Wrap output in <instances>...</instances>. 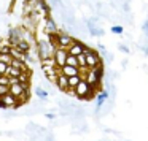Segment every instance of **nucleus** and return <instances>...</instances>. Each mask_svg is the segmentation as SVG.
I'll use <instances>...</instances> for the list:
<instances>
[{"mask_svg": "<svg viewBox=\"0 0 148 141\" xmlns=\"http://www.w3.org/2000/svg\"><path fill=\"white\" fill-rule=\"evenodd\" d=\"M84 49H86V45L78 41V40H75V41L67 48V51H69V54H72V56H80L84 52Z\"/></svg>", "mask_w": 148, "mask_h": 141, "instance_id": "obj_4", "label": "nucleus"}, {"mask_svg": "<svg viewBox=\"0 0 148 141\" xmlns=\"http://www.w3.org/2000/svg\"><path fill=\"white\" fill-rule=\"evenodd\" d=\"M65 65H72V67H78V68H80V62H78V57H77V56L69 54V56H67V60H65Z\"/></svg>", "mask_w": 148, "mask_h": 141, "instance_id": "obj_7", "label": "nucleus"}, {"mask_svg": "<svg viewBox=\"0 0 148 141\" xmlns=\"http://www.w3.org/2000/svg\"><path fill=\"white\" fill-rule=\"evenodd\" d=\"M112 32L113 33H123L124 29H123V26H119V24H115V26L112 27Z\"/></svg>", "mask_w": 148, "mask_h": 141, "instance_id": "obj_8", "label": "nucleus"}, {"mask_svg": "<svg viewBox=\"0 0 148 141\" xmlns=\"http://www.w3.org/2000/svg\"><path fill=\"white\" fill-rule=\"evenodd\" d=\"M86 26H88V32H89L91 35H94V37H102L103 33H105V32H103V29L97 27L91 19H88V21H86Z\"/></svg>", "mask_w": 148, "mask_h": 141, "instance_id": "obj_5", "label": "nucleus"}, {"mask_svg": "<svg viewBox=\"0 0 148 141\" xmlns=\"http://www.w3.org/2000/svg\"><path fill=\"white\" fill-rule=\"evenodd\" d=\"M108 97H110V94L107 92V90H102V92L97 95V111H99V109L105 105V102L108 100Z\"/></svg>", "mask_w": 148, "mask_h": 141, "instance_id": "obj_6", "label": "nucleus"}, {"mask_svg": "<svg viewBox=\"0 0 148 141\" xmlns=\"http://www.w3.org/2000/svg\"><path fill=\"white\" fill-rule=\"evenodd\" d=\"M37 94H38L40 97H46V92H45V90H42V89H38V90H37Z\"/></svg>", "mask_w": 148, "mask_h": 141, "instance_id": "obj_11", "label": "nucleus"}, {"mask_svg": "<svg viewBox=\"0 0 148 141\" xmlns=\"http://www.w3.org/2000/svg\"><path fill=\"white\" fill-rule=\"evenodd\" d=\"M84 56H86V62H88V67L89 68H96V67L102 65V59H100L99 52L94 51L89 46H86V49H84Z\"/></svg>", "mask_w": 148, "mask_h": 141, "instance_id": "obj_2", "label": "nucleus"}, {"mask_svg": "<svg viewBox=\"0 0 148 141\" xmlns=\"http://www.w3.org/2000/svg\"><path fill=\"white\" fill-rule=\"evenodd\" d=\"M142 49H143V51H145V54L148 56V46H142Z\"/></svg>", "mask_w": 148, "mask_h": 141, "instance_id": "obj_12", "label": "nucleus"}, {"mask_svg": "<svg viewBox=\"0 0 148 141\" xmlns=\"http://www.w3.org/2000/svg\"><path fill=\"white\" fill-rule=\"evenodd\" d=\"M0 45V108L16 109L30 100L32 70L26 62L27 52L18 46L21 38Z\"/></svg>", "mask_w": 148, "mask_h": 141, "instance_id": "obj_1", "label": "nucleus"}, {"mask_svg": "<svg viewBox=\"0 0 148 141\" xmlns=\"http://www.w3.org/2000/svg\"><path fill=\"white\" fill-rule=\"evenodd\" d=\"M143 33L148 37V19L145 21V24H143Z\"/></svg>", "mask_w": 148, "mask_h": 141, "instance_id": "obj_10", "label": "nucleus"}, {"mask_svg": "<svg viewBox=\"0 0 148 141\" xmlns=\"http://www.w3.org/2000/svg\"><path fill=\"white\" fill-rule=\"evenodd\" d=\"M118 49H119V51H123V52H126V54H129V52H131V49H129L126 45H123V43H121V45H118Z\"/></svg>", "mask_w": 148, "mask_h": 141, "instance_id": "obj_9", "label": "nucleus"}, {"mask_svg": "<svg viewBox=\"0 0 148 141\" xmlns=\"http://www.w3.org/2000/svg\"><path fill=\"white\" fill-rule=\"evenodd\" d=\"M26 2H30V0H26Z\"/></svg>", "mask_w": 148, "mask_h": 141, "instance_id": "obj_13", "label": "nucleus"}, {"mask_svg": "<svg viewBox=\"0 0 148 141\" xmlns=\"http://www.w3.org/2000/svg\"><path fill=\"white\" fill-rule=\"evenodd\" d=\"M91 90H92L91 84L88 83L86 79H81V83L75 87V97H77V98H80V100H86L88 94H89Z\"/></svg>", "mask_w": 148, "mask_h": 141, "instance_id": "obj_3", "label": "nucleus"}]
</instances>
